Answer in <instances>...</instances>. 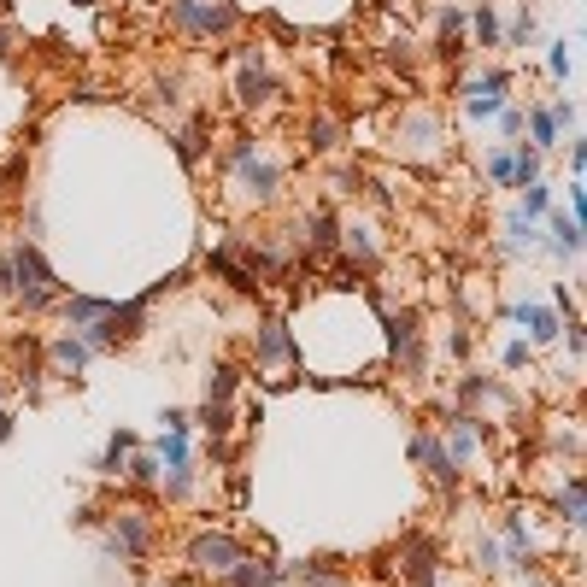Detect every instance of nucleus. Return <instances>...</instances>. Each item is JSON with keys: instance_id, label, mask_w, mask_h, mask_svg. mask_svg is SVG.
<instances>
[{"instance_id": "f257e3e1", "label": "nucleus", "mask_w": 587, "mask_h": 587, "mask_svg": "<svg viewBox=\"0 0 587 587\" xmlns=\"http://www.w3.org/2000/svg\"><path fill=\"white\" fill-rule=\"evenodd\" d=\"M6 265H12V294L24 299V311H42V306H54V299H59V289H65V282L54 277V265L42 259V247H35V241H18V247L6 253Z\"/></svg>"}, {"instance_id": "f03ea898", "label": "nucleus", "mask_w": 587, "mask_h": 587, "mask_svg": "<svg viewBox=\"0 0 587 587\" xmlns=\"http://www.w3.org/2000/svg\"><path fill=\"white\" fill-rule=\"evenodd\" d=\"M171 18L189 35H223V30L241 24V12H235L230 0H171Z\"/></svg>"}, {"instance_id": "7ed1b4c3", "label": "nucleus", "mask_w": 587, "mask_h": 587, "mask_svg": "<svg viewBox=\"0 0 587 587\" xmlns=\"http://www.w3.org/2000/svg\"><path fill=\"white\" fill-rule=\"evenodd\" d=\"M241 558H247V546L235 541V534H194L189 541V564L200 576H230Z\"/></svg>"}, {"instance_id": "20e7f679", "label": "nucleus", "mask_w": 587, "mask_h": 587, "mask_svg": "<svg viewBox=\"0 0 587 587\" xmlns=\"http://www.w3.org/2000/svg\"><path fill=\"white\" fill-rule=\"evenodd\" d=\"M147 546H153V523H147L142 511H123L106 534V558H135V553H147Z\"/></svg>"}, {"instance_id": "39448f33", "label": "nucleus", "mask_w": 587, "mask_h": 587, "mask_svg": "<svg viewBox=\"0 0 587 587\" xmlns=\"http://www.w3.org/2000/svg\"><path fill=\"white\" fill-rule=\"evenodd\" d=\"M388 347H394L399 370H411V377H417V370H423V347H417V311H399V318H388Z\"/></svg>"}, {"instance_id": "423d86ee", "label": "nucleus", "mask_w": 587, "mask_h": 587, "mask_svg": "<svg viewBox=\"0 0 587 587\" xmlns=\"http://www.w3.org/2000/svg\"><path fill=\"white\" fill-rule=\"evenodd\" d=\"M411 458H417V465L429 470V482H441V488H453V482H458V458L446 453L435 435H417V441H411Z\"/></svg>"}, {"instance_id": "0eeeda50", "label": "nucleus", "mask_w": 587, "mask_h": 587, "mask_svg": "<svg viewBox=\"0 0 587 587\" xmlns=\"http://www.w3.org/2000/svg\"><path fill=\"white\" fill-rule=\"evenodd\" d=\"M230 165L241 171V189L253 194V200H270V194H277V182H282V165H270V159H253V153L230 159Z\"/></svg>"}, {"instance_id": "6e6552de", "label": "nucleus", "mask_w": 587, "mask_h": 587, "mask_svg": "<svg viewBox=\"0 0 587 587\" xmlns=\"http://www.w3.org/2000/svg\"><path fill=\"white\" fill-rule=\"evenodd\" d=\"M47 358H54L59 377H83V370H89V341H83V335H59V341L47 347Z\"/></svg>"}, {"instance_id": "1a4fd4ad", "label": "nucleus", "mask_w": 587, "mask_h": 587, "mask_svg": "<svg viewBox=\"0 0 587 587\" xmlns=\"http://www.w3.org/2000/svg\"><path fill=\"white\" fill-rule=\"evenodd\" d=\"M235 94H241L247 112H259V106H270V100H277V83H270L259 65H241V77H235Z\"/></svg>"}, {"instance_id": "9d476101", "label": "nucleus", "mask_w": 587, "mask_h": 587, "mask_svg": "<svg viewBox=\"0 0 587 587\" xmlns=\"http://www.w3.org/2000/svg\"><path fill=\"white\" fill-rule=\"evenodd\" d=\"M399 558H406V576L417 582V587H435V564H441V558H435V546L423 541V534H411Z\"/></svg>"}, {"instance_id": "9b49d317", "label": "nucleus", "mask_w": 587, "mask_h": 587, "mask_svg": "<svg viewBox=\"0 0 587 587\" xmlns=\"http://www.w3.org/2000/svg\"><path fill=\"white\" fill-rule=\"evenodd\" d=\"M253 353H259V365H289L294 358V335L282 329V323H265L259 341H253Z\"/></svg>"}, {"instance_id": "f8f14e48", "label": "nucleus", "mask_w": 587, "mask_h": 587, "mask_svg": "<svg viewBox=\"0 0 587 587\" xmlns=\"http://www.w3.org/2000/svg\"><path fill=\"white\" fill-rule=\"evenodd\" d=\"M206 265H211V270H218V277H223V282H230V289H235V294H259V277H253V270H247V265H235V259H230V253H223V247H211V259H206Z\"/></svg>"}, {"instance_id": "ddd939ff", "label": "nucleus", "mask_w": 587, "mask_h": 587, "mask_svg": "<svg viewBox=\"0 0 587 587\" xmlns=\"http://www.w3.org/2000/svg\"><path fill=\"white\" fill-rule=\"evenodd\" d=\"M511 318H517L523 329L534 335V341H553V335L564 329V323H558V311H546V306H517V311H511Z\"/></svg>"}, {"instance_id": "4468645a", "label": "nucleus", "mask_w": 587, "mask_h": 587, "mask_svg": "<svg viewBox=\"0 0 587 587\" xmlns=\"http://www.w3.org/2000/svg\"><path fill=\"white\" fill-rule=\"evenodd\" d=\"M100 318H106V299H65V323H71V335H77V329H89V323H100Z\"/></svg>"}, {"instance_id": "2eb2a0df", "label": "nucleus", "mask_w": 587, "mask_h": 587, "mask_svg": "<svg viewBox=\"0 0 587 587\" xmlns=\"http://www.w3.org/2000/svg\"><path fill=\"white\" fill-rule=\"evenodd\" d=\"M558 511H564L570 529H582V523H587V499H582V482H576V476H570L564 494H558Z\"/></svg>"}, {"instance_id": "dca6fc26", "label": "nucleus", "mask_w": 587, "mask_h": 587, "mask_svg": "<svg viewBox=\"0 0 587 587\" xmlns=\"http://www.w3.org/2000/svg\"><path fill=\"white\" fill-rule=\"evenodd\" d=\"M159 458H165L171 470H189V429H171L165 441H159Z\"/></svg>"}, {"instance_id": "f3484780", "label": "nucleus", "mask_w": 587, "mask_h": 587, "mask_svg": "<svg viewBox=\"0 0 587 587\" xmlns=\"http://www.w3.org/2000/svg\"><path fill=\"white\" fill-rule=\"evenodd\" d=\"M206 130H211V123L200 118L194 130H182V135H177V153H182V165H200V147H206Z\"/></svg>"}, {"instance_id": "a211bd4d", "label": "nucleus", "mask_w": 587, "mask_h": 587, "mask_svg": "<svg viewBox=\"0 0 587 587\" xmlns=\"http://www.w3.org/2000/svg\"><path fill=\"white\" fill-rule=\"evenodd\" d=\"M529 130H534V142H529V147H541V153L558 142V123H553V112H541V106L529 112Z\"/></svg>"}, {"instance_id": "6ab92c4d", "label": "nucleus", "mask_w": 587, "mask_h": 587, "mask_svg": "<svg viewBox=\"0 0 587 587\" xmlns=\"http://www.w3.org/2000/svg\"><path fill=\"white\" fill-rule=\"evenodd\" d=\"M135 446V435H112V446H106V458H100V476H118L123 470V453Z\"/></svg>"}, {"instance_id": "aec40b11", "label": "nucleus", "mask_w": 587, "mask_h": 587, "mask_svg": "<svg viewBox=\"0 0 587 587\" xmlns=\"http://www.w3.org/2000/svg\"><path fill=\"white\" fill-rule=\"evenodd\" d=\"M194 423H200V429H211V435H223V429H230V406H223V399H206Z\"/></svg>"}, {"instance_id": "412c9836", "label": "nucleus", "mask_w": 587, "mask_h": 587, "mask_svg": "<svg viewBox=\"0 0 587 587\" xmlns=\"http://www.w3.org/2000/svg\"><path fill=\"white\" fill-rule=\"evenodd\" d=\"M123 476H130L135 482V488H153V482H159V458H130V465H123Z\"/></svg>"}, {"instance_id": "4be33fe9", "label": "nucleus", "mask_w": 587, "mask_h": 587, "mask_svg": "<svg viewBox=\"0 0 587 587\" xmlns=\"http://www.w3.org/2000/svg\"><path fill=\"white\" fill-rule=\"evenodd\" d=\"M553 235H558L553 247H558L564 259H576V253H582V230H576V218H558V230H553Z\"/></svg>"}, {"instance_id": "5701e85b", "label": "nucleus", "mask_w": 587, "mask_h": 587, "mask_svg": "<svg viewBox=\"0 0 587 587\" xmlns=\"http://www.w3.org/2000/svg\"><path fill=\"white\" fill-rule=\"evenodd\" d=\"M230 394H235V365H218L206 377V399H230Z\"/></svg>"}, {"instance_id": "b1692460", "label": "nucleus", "mask_w": 587, "mask_h": 587, "mask_svg": "<svg viewBox=\"0 0 587 587\" xmlns=\"http://www.w3.org/2000/svg\"><path fill=\"white\" fill-rule=\"evenodd\" d=\"M488 182H499V189H505V182H517V153H494L488 159Z\"/></svg>"}, {"instance_id": "393cba45", "label": "nucleus", "mask_w": 587, "mask_h": 587, "mask_svg": "<svg viewBox=\"0 0 587 587\" xmlns=\"http://www.w3.org/2000/svg\"><path fill=\"white\" fill-rule=\"evenodd\" d=\"M470 24H476V42H482V47H499V18H494V6H482Z\"/></svg>"}, {"instance_id": "a878e982", "label": "nucleus", "mask_w": 587, "mask_h": 587, "mask_svg": "<svg viewBox=\"0 0 587 587\" xmlns=\"http://www.w3.org/2000/svg\"><path fill=\"white\" fill-rule=\"evenodd\" d=\"M546 206H553V194H546L541 182H529V189H523V218H541Z\"/></svg>"}, {"instance_id": "bb28decb", "label": "nucleus", "mask_w": 587, "mask_h": 587, "mask_svg": "<svg viewBox=\"0 0 587 587\" xmlns=\"http://www.w3.org/2000/svg\"><path fill=\"white\" fill-rule=\"evenodd\" d=\"M529 241H534V230H529V218L517 211V218H511V230H505V247L517 253V247H529Z\"/></svg>"}, {"instance_id": "cd10ccee", "label": "nucleus", "mask_w": 587, "mask_h": 587, "mask_svg": "<svg viewBox=\"0 0 587 587\" xmlns=\"http://www.w3.org/2000/svg\"><path fill=\"white\" fill-rule=\"evenodd\" d=\"M499 106H505L499 94H470V100H465V112H470V118H494Z\"/></svg>"}, {"instance_id": "c85d7f7f", "label": "nucleus", "mask_w": 587, "mask_h": 587, "mask_svg": "<svg viewBox=\"0 0 587 587\" xmlns=\"http://www.w3.org/2000/svg\"><path fill=\"white\" fill-rule=\"evenodd\" d=\"M335 135H341V130H335L329 118H318V123H311V147H318V153H329V147H335Z\"/></svg>"}, {"instance_id": "c756f323", "label": "nucleus", "mask_w": 587, "mask_h": 587, "mask_svg": "<svg viewBox=\"0 0 587 587\" xmlns=\"http://www.w3.org/2000/svg\"><path fill=\"white\" fill-rule=\"evenodd\" d=\"M458 30H465V12L446 6V12H441V42H446V35H458Z\"/></svg>"}, {"instance_id": "7c9ffc66", "label": "nucleus", "mask_w": 587, "mask_h": 587, "mask_svg": "<svg viewBox=\"0 0 587 587\" xmlns=\"http://www.w3.org/2000/svg\"><path fill=\"white\" fill-rule=\"evenodd\" d=\"M564 347H570V353H576V358H582V353H587V335H582V329H576V323H564Z\"/></svg>"}, {"instance_id": "2f4dec72", "label": "nucleus", "mask_w": 587, "mask_h": 587, "mask_svg": "<svg viewBox=\"0 0 587 587\" xmlns=\"http://www.w3.org/2000/svg\"><path fill=\"white\" fill-rule=\"evenodd\" d=\"M546 59H553V77H564V71H570V54H564V42H558V47H553V54H546Z\"/></svg>"}, {"instance_id": "473e14b6", "label": "nucleus", "mask_w": 587, "mask_h": 587, "mask_svg": "<svg viewBox=\"0 0 587 587\" xmlns=\"http://www.w3.org/2000/svg\"><path fill=\"white\" fill-rule=\"evenodd\" d=\"M482 564H488V570H499V564H505V553H499L494 541H482Z\"/></svg>"}, {"instance_id": "72a5a7b5", "label": "nucleus", "mask_w": 587, "mask_h": 587, "mask_svg": "<svg viewBox=\"0 0 587 587\" xmlns=\"http://www.w3.org/2000/svg\"><path fill=\"white\" fill-rule=\"evenodd\" d=\"M0 441H12V417H0Z\"/></svg>"}, {"instance_id": "f704fd0d", "label": "nucleus", "mask_w": 587, "mask_h": 587, "mask_svg": "<svg viewBox=\"0 0 587 587\" xmlns=\"http://www.w3.org/2000/svg\"><path fill=\"white\" fill-rule=\"evenodd\" d=\"M77 6H94V0H77Z\"/></svg>"}, {"instance_id": "c9c22d12", "label": "nucleus", "mask_w": 587, "mask_h": 587, "mask_svg": "<svg viewBox=\"0 0 587 587\" xmlns=\"http://www.w3.org/2000/svg\"><path fill=\"white\" fill-rule=\"evenodd\" d=\"M0 394H6V382H0Z\"/></svg>"}]
</instances>
